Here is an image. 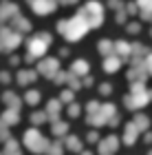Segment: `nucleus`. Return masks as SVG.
Returning <instances> with one entry per match:
<instances>
[{
  "instance_id": "nucleus-3",
  "label": "nucleus",
  "mask_w": 152,
  "mask_h": 155,
  "mask_svg": "<svg viewBox=\"0 0 152 155\" xmlns=\"http://www.w3.org/2000/svg\"><path fill=\"white\" fill-rule=\"evenodd\" d=\"M46 45H49V36L46 33H40L33 40H29V55H42Z\"/></svg>"
},
{
  "instance_id": "nucleus-1",
  "label": "nucleus",
  "mask_w": 152,
  "mask_h": 155,
  "mask_svg": "<svg viewBox=\"0 0 152 155\" xmlns=\"http://www.w3.org/2000/svg\"><path fill=\"white\" fill-rule=\"evenodd\" d=\"M86 29H88V22L82 16H77L75 20H71V22H66V20H62V22H60V31L64 33L68 40H77L79 36H84Z\"/></svg>"
},
{
  "instance_id": "nucleus-15",
  "label": "nucleus",
  "mask_w": 152,
  "mask_h": 155,
  "mask_svg": "<svg viewBox=\"0 0 152 155\" xmlns=\"http://www.w3.org/2000/svg\"><path fill=\"white\" fill-rule=\"evenodd\" d=\"M42 120H44L42 113H36V115H33V122H42Z\"/></svg>"
},
{
  "instance_id": "nucleus-8",
  "label": "nucleus",
  "mask_w": 152,
  "mask_h": 155,
  "mask_svg": "<svg viewBox=\"0 0 152 155\" xmlns=\"http://www.w3.org/2000/svg\"><path fill=\"white\" fill-rule=\"evenodd\" d=\"M117 67H119V60L117 58H108L106 62H104V69H106V71H115Z\"/></svg>"
},
{
  "instance_id": "nucleus-17",
  "label": "nucleus",
  "mask_w": 152,
  "mask_h": 155,
  "mask_svg": "<svg viewBox=\"0 0 152 155\" xmlns=\"http://www.w3.org/2000/svg\"><path fill=\"white\" fill-rule=\"evenodd\" d=\"M62 2H75V0H62Z\"/></svg>"
},
{
  "instance_id": "nucleus-5",
  "label": "nucleus",
  "mask_w": 152,
  "mask_h": 155,
  "mask_svg": "<svg viewBox=\"0 0 152 155\" xmlns=\"http://www.w3.org/2000/svg\"><path fill=\"white\" fill-rule=\"evenodd\" d=\"M20 42V38L16 36V33H9V31H5L2 33V38H0V49H13Z\"/></svg>"
},
{
  "instance_id": "nucleus-10",
  "label": "nucleus",
  "mask_w": 152,
  "mask_h": 155,
  "mask_svg": "<svg viewBox=\"0 0 152 155\" xmlns=\"http://www.w3.org/2000/svg\"><path fill=\"white\" fill-rule=\"evenodd\" d=\"M9 13H13V7H11V5H2V9H0V16H9Z\"/></svg>"
},
{
  "instance_id": "nucleus-2",
  "label": "nucleus",
  "mask_w": 152,
  "mask_h": 155,
  "mask_svg": "<svg viewBox=\"0 0 152 155\" xmlns=\"http://www.w3.org/2000/svg\"><path fill=\"white\" fill-rule=\"evenodd\" d=\"M79 16L84 18L91 27H99V22H101V7L97 2H88L86 9H82Z\"/></svg>"
},
{
  "instance_id": "nucleus-12",
  "label": "nucleus",
  "mask_w": 152,
  "mask_h": 155,
  "mask_svg": "<svg viewBox=\"0 0 152 155\" xmlns=\"http://www.w3.org/2000/svg\"><path fill=\"white\" fill-rule=\"evenodd\" d=\"M38 97H40L38 91H31V93H26V100H29V102H38Z\"/></svg>"
},
{
  "instance_id": "nucleus-7",
  "label": "nucleus",
  "mask_w": 152,
  "mask_h": 155,
  "mask_svg": "<svg viewBox=\"0 0 152 155\" xmlns=\"http://www.w3.org/2000/svg\"><path fill=\"white\" fill-rule=\"evenodd\" d=\"M55 69H57V62H55V60H46V62H42V64H40V71L46 73V75H53Z\"/></svg>"
},
{
  "instance_id": "nucleus-16",
  "label": "nucleus",
  "mask_w": 152,
  "mask_h": 155,
  "mask_svg": "<svg viewBox=\"0 0 152 155\" xmlns=\"http://www.w3.org/2000/svg\"><path fill=\"white\" fill-rule=\"evenodd\" d=\"M55 133H64V124H57V126H55Z\"/></svg>"
},
{
  "instance_id": "nucleus-9",
  "label": "nucleus",
  "mask_w": 152,
  "mask_h": 155,
  "mask_svg": "<svg viewBox=\"0 0 152 155\" xmlns=\"http://www.w3.org/2000/svg\"><path fill=\"white\" fill-rule=\"evenodd\" d=\"M86 69H88V67H86V62H82V60H79V62H75L73 71H75V73H86Z\"/></svg>"
},
{
  "instance_id": "nucleus-4",
  "label": "nucleus",
  "mask_w": 152,
  "mask_h": 155,
  "mask_svg": "<svg viewBox=\"0 0 152 155\" xmlns=\"http://www.w3.org/2000/svg\"><path fill=\"white\" fill-rule=\"evenodd\" d=\"M26 144H29L31 151H42L44 146H46V142L38 135L36 131H29V133H26Z\"/></svg>"
},
{
  "instance_id": "nucleus-6",
  "label": "nucleus",
  "mask_w": 152,
  "mask_h": 155,
  "mask_svg": "<svg viewBox=\"0 0 152 155\" xmlns=\"http://www.w3.org/2000/svg\"><path fill=\"white\" fill-rule=\"evenodd\" d=\"M53 0H36L33 2V11H38V13H49L53 9Z\"/></svg>"
},
{
  "instance_id": "nucleus-11",
  "label": "nucleus",
  "mask_w": 152,
  "mask_h": 155,
  "mask_svg": "<svg viewBox=\"0 0 152 155\" xmlns=\"http://www.w3.org/2000/svg\"><path fill=\"white\" fill-rule=\"evenodd\" d=\"M31 80H33V73H29V71L20 73V82H31Z\"/></svg>"
},
{
  "instance_id": "nucleus-13",
  "label": "nucleus",
  "mask_w": 152,
  "mask_h": 155,
  "mask_svg": "<svg viewBox=\"0 0 152 155\" xmlns=\"http://www.w3.org/2000/svg\"><path fill=\"white\" fill-rule=\"evenodd\" d=\"M99 49H101L104 53H106V51H110V42H108V40H101V45H99Z\"/></svg>"
},
{
  "instance_id": "nucleus-14",
  "label": "nucleus",
  "mask_w": 152,
  "mask_h": 155,
  "mask_svg": "<svg viewBox=\"0 0 152 155\" xmlns=\"http://www.w3.org/2000/svg\"><path fill=\"white\" fill-rule=\"evenodd\" d=\"M68 146L77 151V149H79V142H77V140H75V137H71V140H68Z\"/></svg>"
}]
</instances>
